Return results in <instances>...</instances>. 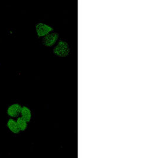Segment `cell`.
<instances>
[{"label":"cell","mask_w":158,"mask_h":158,"mask_svg":"<svg viewBox=\"0 0 158 158\" xmlns=\"http://www.w3.org/2000/svg\"><path fill=\"white\" fill-rule=\"evenodd\" d=\"M53 54L59 58H67L71 53L69 44L65 40L59 39L52 49Z\"/></svg>","instance_id":"obj_1"},{"label":"cell","mask_w":158,"mask_h":158,"mask_svg":"<svg viewBox=\"0 0 158 158\" xmlns=\"http://www.w3.org/2000/svg\"><path fill=\"white\" fill-rule=\"evenodd\" d=\"M35 30L38 38H43L54 31L53 27L42 22L37 23L36 24Z\"/></svg>","instance_id":"obj_3"},{"label":"cell","mask_w":158,"mask_h":158,"mask_svg":"<svg viewBox=\"0 0 158 158\" xmlns=\"http://www.w3.org/2000/svg\"><path fill=\"white\" fill-rule=\"evenodd\" d=\"M16 122L20 132H24L27 129L28 123L21 117H19L16 120Z\"/></svg>","instance_id":"obj_7"},{"label":"cell","mask_w":158,"mask_h":158,"mask_svg":"<svg viewBox=\"0 0 158 158\" xmlns=\"http://www.w3.org/2000/svg\"><path fill=\"white\" fill-rule=\"evenodd\" d=\"M7 126L8 129L14 134H19L20 132L16 120H14V119H8L7 123Z\"/></svg>","instance_id":"obj_6"},{"label":"cell","mask_w":158,"mask_h":158,"mask_svg":"<svg viewBox=\"0 0 158 158\" xmlns=\"http://www.w3.org/2000/svg\"><path fill=\"white\" fill-rule=\"evenodd\" d=\"M20 116V117H21L28 123L29 122H30L31 118H32V113H31L30 108L27 106L23 105L22 106L21 109Z\"/></svg>","instance_id":"obj_5"},{"label":"cell","mask_w":158,"mask_h":158,"mask_svg":"<svg viewBox=\"0 0 158 158\" xmlns=\"http://www.w3.org/2000/svg\"><path fill=\"white\" fill-rule=\"evenodd\" d=\"M22 106L19 103H14L11 104L7 109V115L11 119L18 118L20 115Z\"/></svg>","instance_id":"obj_4"},{"label":"cell","mask_w":158,"mask_h":158,"mask_svg":"<svg viewBox=\"0 0 158 158\" xmlns=\"http://www.w3.org/2000/svg\"><path fill=\"white\" fill-rule=\"evenodd\" d=\"M59 40V34L53 31L42 38V44L46 47H53Z\"/></svg>","instance_id":"obj_2"}]
</instances>
